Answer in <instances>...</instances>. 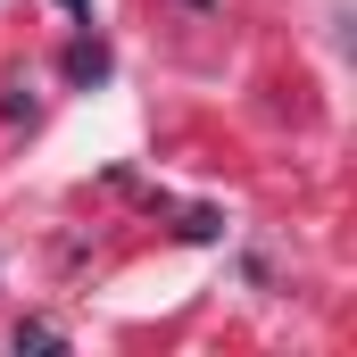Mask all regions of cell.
Wrapping results in <instances>:
<instances>
[{
	"instance_id": "cell-1",
	"label": "cell",
	"mask_w": 357,
	"mask_h": 357,
	"mask_svg": "<svg viewBox=\"0 0 357 357\" xmlns=\"http://www.w3.org/2000/svg\"><path fill=\"white\" fill-rule=\"evenodd\" d=\"M100 75H108V50L100 42H75L67 50V84H100Z\"/></svg>"
},
{
	"instance_id": "cell-2",
	"label": "cell",
	"mask_w": 357,
	"mask_h": 357,
	"mask_svg": "<svg viewBox=\"0 0 357 357\" xmlns=\"http://www.w3.org/2000/svg\"><path fill=\"white\" fill-rule=\"evenodd\" d=\"M17 349H59V324H17Z\"/></svg>"
}]
</instances>
